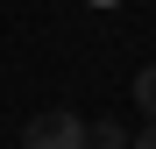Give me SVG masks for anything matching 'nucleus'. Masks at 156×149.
Instances as JSON below:
<instances>
[{"label":"nucleus","instance_id":"f257e3e1","mask_svg":"<svg viewBox=\"0 0 156 149\" xmlns=\"http://www.w3.org/2000/svg\"><path fill=\"white\" fill-rule=\"evenodd\" d=\"M92 142V128L78 114H64V107H43V114H29V128H21V149H85Z\"/></svg>","mask_w":156,"mask_h":149},{"label":"nucleus","instance_id":"f03ea898","mask_svg":"<svg viewBox=\"0 0 156 149\" xmlns=\"http://www.w3.org/2000/svg\"><path fill=\"white\" fill-rule=\"evenodd\" d=\"M135 107L156 121V64H142V71H135Z\"/></svg>","mask_w":156,"mask_h":149},{"label":"nucleus","instance_id":"7ed1b4c3","mask_svg":"<svg viewBox=\"0 0 156 149\" xmlns=\"http://www.w3.org/2000/svg\"><path fill=\"white\" fill-rule=\"evenodd\" d=\"M92 142H99V149H128V135L114 128V121H99V128H92Z\"/></svg>","mask_w":156,"mask_h":149},{"label":"nucleus","instance_id":"20e7f679","mask_svg":"<svg viewBox=\"0 0 156 149\" xmlns=\"http://www.w3.org/2000/svg\"><path fill=\"white\" fill-rule=\"evenodd\" d=\"M128 149H156V128H149V135H135V142H128Z\"/></svg>","mask_w":156,"mask_h":149}]
</instances>
